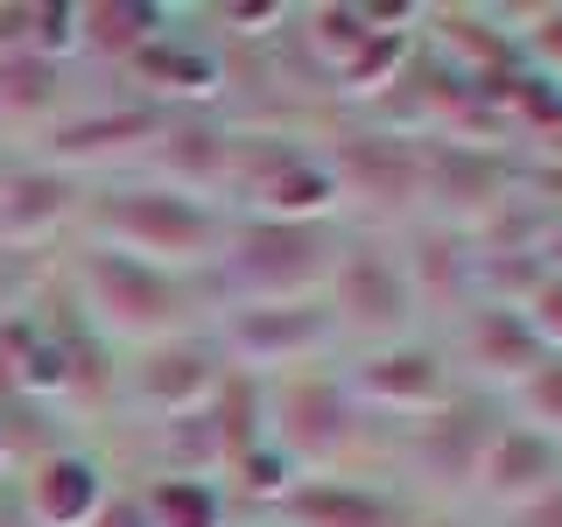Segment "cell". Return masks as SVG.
Masks as SVG:
<instances>
[{
	"label": "cell",
	"mask_w": 562,
	"mask_h": 527,
	"mask_svg": "<svg viewBox=\"0 0 562 527\" xmlns=\"http://www.w3.org/2000/svg\"><path fill=\"white\" fill-rule=\"evenodd\" d=\"M49 289L64 295L70 316L105 351H140L211 324V295L198 274H169V268H148V260L105 254V246H64L49 260Z\"/></svg>",
	"instance_id": "6da1fadb"
},
{
	"label": "cell",
	"mask_w": 562,
	"mask_h": 527,
	"mask_svg": "<svg viewBox=\"0 0 562 527\" xmlns=\"http://www.w3.org/2000/svg\"><path fill=\"white\" fill-rule=\"evenodd\" d=\"M225 204L211 198H190V190L162 183V176H105L85 198V225H78V246H105V254H127V260H148V268H169V274H198L218 260L225 246Z\"/></svg>",
	"instance_id": "7a4b0ae2"
},
{
	"label": "cell",
	"mask_w": 562,
	"mask_h": 527,
	"mask_svg": "<svg viewBox=\"0 0 562 527\" xmlns=\"http://www.w3.org/2000/svg\"><path fill=\"white\" fill-rule=\"evenodd\" d=\"M316 155L338 190L345 233H408L429 211V169H422V141L394 134L359 113H324L316 120Z\"/></svg>",
	"instance_id": "3957f363"
},
{
	"label": "cell",
	"mask_w": 562,
	"mask_h": 527,
	"mask_svg": "<svg viewBox=\"0 0 562 527\" xmlns=\"http://www.w3.org/2000/svg\"><path fill=\"white\" fill-rule=\"evenodd\" d=\"M260 436L295 479L380 471V450H386V429L351 401L338 366H310V373H281L260 386Z\"/></svg>",
	"instance_id": "277c9868"
},
{
	"label": "cell",
	"mask_w": 562,
	"mask_h": 527,
	"mask_svg": "<svg viewBox=\"0 0 562 527\" xmlns=\"http://www.w3.org/2000/svg\"><path fill=\"white\" fill-rule=\"evenodd\" d=\"M338 246H345V225L233 218L218 260L204 268V295H211V310H225V303H310V295H324L330 268H338Z\"/></svg>",
	"instance_id": "5b68a950"
},
{
	"label": "cell",
	"mask_w": 562,
	"mask_h": 527,
	"mask_svg": "<svg viewBox=\"0 0 562 527\" xmlns=\"http://www.w3.org/2000/svg\"><path fill=\"white\" fill-rule=\"evenodd\" d=\"M324 310H330V324H338L345 351L401 345V338H422V330H429L394 233H345L338 268L324 281Z\"/></svg>",
	"instance_id": "8992f818"
},
{
	"label": "cell",
	"mask_w": 562,
	"mask_h": 527,
	"mask_svg": "<svg viewBox=\"0 0 562 527\" xmlns=\"http://www.w3.org/2000/svg\"><path fill=\"white\" fill-rule=\"evenodd\" d=\"M225 351L211 345V330H183V338L140 345L113 359V429H155V422H190L211 408V394L225 386Z\"/></svg>",
	"instance_id": "52a82bcc"
},
{
	"label": "cell",
	"mask_w": 562,
	"mask_h": 527,
	"mask_svg": "<svg viewBox=\"0 0 562 527\" xmlns=\"http://www.w3.org/2000/svg\"><path fill=\"white\" fill-rule=\"evenodd\" d=\"M211 345L225 351V366L246 380H281V373H310V366H338V324H330L324 295L310 303H225L211 310Z\"/></svg>",
	"instance_id": "ba28073f"
},
{
	"label": "cell",
	"mask_w": 562,
	"mask_h": 527,
	"mask_svg": "<svg viewBox=\"0 0 562 527\" xmlns=\"http://www.w3.org/2000/svg\"><path fill=\"white\" fill-rule=\"evenodd\" d=\"M499 422V401H450L443 415L429 422H408V429H386V450H380V471L408 492L415 506H464L471 492V471L485 457V436Z\"/></svg>",
	"instance_id": "9c48e42d"
},
{
	"label": "cell",
	"mask_w": 562,
	"mask_h": 527,
	"mask_svg": "<svg viewBox=\"0 0 562 527\" xmlns=\"http://www.w3.org/2000/svg\"><path fill=\"white\" fill-rule=\"evenodd\" d=\"M338 373L351 386V401H359L380 429H408V422H429V415H443L450 401H464V380H457V366H450V351H443L436 330L401 338V345H373V351H345Z\"/></svg>",
	"instance_id": "30bf717a"
},
{
	"label": "cell",
	"mask_w": 562,
	"mask_h": 527,
	"mask_svg": "<svg viewBox=\"0 0 562 527\" xmlns=\"http://www.w3.org/2000/svg\"><path fill=\"white\" fill-rule=\"evenodd\" d=\"M162 127H169V113H155V105L127 99L120 85H105V92H92L78 113H64L57 127L22 155L57 162L70 176H85V183H105V176H127V169L148 162V148L162 141Z\"/></svg>",
	"instance_id": "8fae6325"
},
{
	"label": "cell",
	"mask_w": 562,
	"mask_h": 527,
	"mask_svg": "<svg viewBox=\"0 0 562 527\" xmlns=\"http://www.w3.org/2000/svg\"><path fill=\"white\" fill-rule=\"evenodd\" d=\"M120 471L99 436H43L22 464L8 471V492L29 527H92V514L113 500Z\"/></svg>",
	"instance_id": "7c38bea8"
},
{
	"label": "cell",
	"mask_w": 562,
	"mask_h": 527,
	"mask_svg": "<svg viewBox=\"0 0 562 527\" xmlns=\"http://www.w3.org/2000/svg\"><path fill=\"white\" fill-rule=\"evenodd\" d=\"M85 198H92L85 176H70L57 162H35V155L14 148L8 176H0V254H14V260H57L64 246H78Z\"/></svg>",
	"instance_id": "4fadbf2b"
},
{
	"label": "cell",
	"mask_w": 562,
	"mask_h": 527,
	"mask_svg": "<svg viewBox=\"0 0 562 527\" xmlns=\"http://www.w3.org/2000/svg\"><path fill=\"white\" fill-rule=\"evenodd\" d=\"M422 169H429V211H422V218L450 225V233H479V225H492L520 198V155L514 148L422 141Z\"/></svg>",
	"instance_id": "5bb4252c"
},
{
	"label": "cell",
	"mask_w": 562,
	"mask_h": 527,
	"mask_svg": "<svg viewBox=\"0 0 562 527\" xmlns=\"http://www.w3.org/2000/svg\"><path fill=\"white\" fill-rule=\"evenodd\" d=\"M436 338H443L457 380H464V394H479V401H506L541 359H549L514 303H464Z\"/></svg>",
	"instance_id": "9a60e30c"
},
{
	"label": "cell",
	"mask_w": 562,
	"mask_h": 527,
	"mask_svg": "<svg viewBox=\"0 0 562 527\" xmlns=\"http://www.w3.org/2000/svg\"><path fill=\"white\" fill-rule=\"evenodd\" d=\"M120 92L155 105V113H218V49L190 29L183 0H176V22L155 35L140 57L120 70Z\"/></svg>",
	"instance_id": "2e32d148"
},
{
	"label": "cell",
	"mask_w": 562,
	"mask_h": 527,
	"mask_svg": "<svg viewBox=\"0 0 562 527\" xmlns=\"http://www.w3.org/2000/svg\"><path fill=\"white\" fill-rule=\"evenodd\" d=\"M415 500L386 471H316L295 479L254 527H408Z\"/></svg>",
	"instance_id": "e0dca14e"
},
{
	"label": "cell",
	"mask_w": 562,
	"mask_h": 527,
	"mask_svg": "<svg viewBox=\"0 0 562 527\" xmlns=\"http://www.w3.org/2000/svg\"><path fill=\"white\" fill-rule=\"evenodd\" d=\"M555 479H562V444H549L541 429H527V422H514L499 408V422H492V436H485V457H479V471H471L464 506L479 520H506V514H520L527 500H541Z\"/></svg>",
	"instance_id": "ac0fdd59"
},
{
	"label": "cell",
	"mask_w": 562,
	"mask_h": 527,
	"mask_svg": "<svg viewBox=\"0 0 562 527\" xmlns=\"http://www.w3.org/2000/svg\"><path fill=\"white\" fill-rule=\"evenodd\" d=\"M92 92H105V85L78 64L35 57V49L0 57V141H8V148H35V141L57 127L64 113H78Z\"/></svg>",
	"instance_id": "d6986e66"
},
{
	"label": "cell",
	"mask_w": 562,
	"mask_h": 527,
	"mask_svg": "<svg viewBox=\"0 0 562 527\" xmlns=\"http://www.w3.org/2000/svg\"><path fill=\"white\" fill-rule=\"evenodd\" d=\"M233 155H239V127L225 113H169L162 141L148 148L140 176H162V183L190 190V198H225V176H233Z\"/></svg>",
	"instance_id": "ffe728a7"
},
{
	"label": "cell",
	"mask_w": 562,
	"mask_h": 527,
	"mask_svg": "<svg viewBox=\"0 0 562 527\" xmlns=\"http://www.w3.org/2000/svg\"><path fill=\"white\" fill-rule=\"evenodd\" d=\"M394 246H401V260H408V281L422 295L429 330H443L464 303H479V254H471L464 233L422 218V225H408V233H394Z\"/></svg>",
	"instance_id": "44dd1931"
},
{
	"label": "cell",
	"mask_w": 562,
	"mask_h": 527,
	"mask_svg": "<svg viewBox=\"0 0 562 527\" xmlns=\"http://www.w3.org/2000/svg\"><path fill=\"white\" fill-rule=\"evenodd\" d=\"M176 22V0H78V70L113 85Z\"/></svg>",
	"instance_id": "7402d4cb"
},
{
	"label": "cell",
	"mask_w": 562,
	"mask_h": 527,
	"mask_svg": "<svg viewBox=\"0 0 562 527\" xmlns=\"http://www.w3.org/2000/svg\"><path fill=\"white\" fill-rule=\"evenodd\" d=\"M120 485H134L148 527H239L225 485L204 479V471H148V479H120Z\"/></svg>",
	"instance_id": "603a6c76"
},
{
	"label": "cell",
	"mask_w": 562,
	"mask_h": 527,
	"mask_svg": "<svg viewBox=\"0 0 562 527\" xmlns=\"http://www.w3.org/2000/svg\"><path fill=\"white\" fill-rule=\"evenodd\" d=\"M506 29H514V64L562 92V0H506Z\"/></svg>",
	"instance_id": "cb8c5ba5"
},
{
	"label": "cell",
	"mask_w": 562,
	"mask_h": 527,
	"mask_svg": "<svg viewBox=\"0 0 562 527\" xmlns=\"http://www.w3.org/2000/svg\"><path fill=\"white\" fill-rule=\"evenodd\" d=\"M499 408L514 415V422H527V429H541L549 444H562V359H555V351L499 401Z\"/></svg>",
	"instance_id": "d4e9b609"
},
{
	"label": "cell",
	"mask_w": 562,
	"mask_h": 527,
	"mask_svg": "<svg viewBox=\"0 0 562 527\" xmlns=\"http://www.w3.org/2000/svg\"><path fill=\"white\" fill-rule=\"evenodd\" d=\"M520 316H527V330L541 338V351H555V359H562V268H549L535 289H527Z\"/></svg>",
	"instance_id": "484cf974"
},
{
	"label": "cell",
	"mask_w": 562,
	"mask_h": 527,
	"mask_svg": "<svg viewBox=\"0 0 562 527\" xmlns=\"http://www.w3.org/2000/svg\"><path fill=\"white\" fill-rule=\"evenodd\" d=\"M35 14H43V0H0V57L35 49Z\"/></svg>",
	"instance_id": "4316f807"
},
{
	"label": "cell",
	"mask_w": 562,
	"mask_h": 527,
	"mask_svg": "<svg viewBox=\"0 0 562 527\" xmlns=\"http://www.w3.org/2000/svg\"><path fill=\"white\" fill-rule=\"evenodd\" d=\"M485 527H562V479L541 492V500H527L520 514H506V520H485Z\"/></svg>",
	"instance_id": "83f0119b"
},
{
	"label": "cell",
	"mask_w": 562,
	"mask_h": 527,
	"mask_svg": "<svg viewBox=\"0 0 562 527\" xmlns=\"http://www.w3.org/2000/svg\"><path fill=\"white\" fill-rule=\"evenodd\" d=\"M92 527H148V514H140V500H134V485H113V500L92 514Z\"/></svg>",
	"instance_id": "f1b7e54d"
},
{
	"label": "cell",
	"mask_w": 562,
	"mask_h": 527,
	"mask_svg": "<svg viewBox=\"0 0 562 527\" xmlns=\"http://www.w3.org/2000/svg\"><path fill=\"white\" fill-rule=\"evenodd\" d=\"M408 527H485L471 506H415V520Z\"/></svg>",
	"instance_id": "f546056e"
},
{
	"label": "cell",
	"mask_w": 562,
	"mask_h": 527,
	"mask_svg": "<svg viewBox=\"0 0 562 527\" xmlns=\"http://www.w3.org/2000/svg\"><path fill=\"white\" fill-rule=\"evenodd\" d=\"M0 527H29L22 506H14V492H8V479H0Z\"/></svg>",
	"instance_id": "4dcf8cb0"
},
{
	"label": "cell",
	"mask_w": 562,
	"mask_h": 527,
	"mask_svg": "<svg viewBox=\"0 0 562 527\" xmlns=\"http://www.w3.org/2000/svg\"><path fill=\"white\" fill-rule=\"evenodd\" d=\"M8 162H14V148H0V176H8Z\"/></svg>",
	"instance_id": "1f68e13d"
},
{
	"label": "cell",
	"mask_w": 562,
	"mask_h": 527,
	"mask_svg": "<svg viewBox=\"0 0 562 527\" xmlns=\"http://www.w3.org/2000/svg\"><path fill=\"white\" fill-rule=\"evenodd\" d=\"M0 148H8V141H0Z\"/></svg>",
	"instance_id": "d6a6232c"
}]
</instances>
